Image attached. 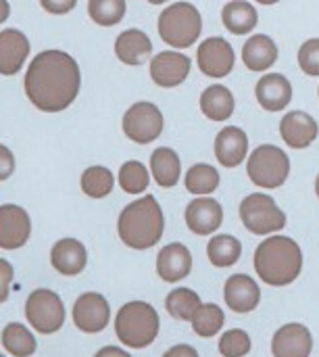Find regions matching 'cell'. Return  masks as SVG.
<instances>
[{
  "instance_id": "1",
  "label": "cell",
  "mask_w": 319,
  "mask_h": 357,
  "mask_svg": "<svg viewBox=\"0 0 319 357\" xmlns=\"http://www.w3.org/2000/svg\"><path fill=\"white\" fill-rule=\"evenodd\" d=\"M23 90L27 100L42 113H61L69 109L81 90V71L77 61L59 48L42 50L25 69Z\"/></svg>"
},
{
  "instance_id": "2",
  "label": "cell",
  "mask_w": 319,
  "mask_h": 357,
  "mask_svg": "<svg viewBox=\"0 0 319 357\" xmlns=\"http://www.w3.org/2000/svg\"><path fill=\"white\" fill-rule=\"evenodd\" d=\"M253 266L267 287H288L303 272V251L290 236L272 234L255 249Z\"/></svg>"
},
{
  "instance_id": "3",
  "label": "cell",
  "mask_w": 319,
  "mask_h": 357,
  "mask_svg": "<svg viewBox=\"0 0 319 357\" xmlns=\"http://www.w3.org/2000/svg\"><path fill=\"white\" fill-rule=\"evenodd\" d=\"M165 232V215L153 195L140 197L125 205L117 218V234L121 243L134 251L153 249Z\"/></svg>"
},
{
  "instance_id": "4",
  "label": "cell",
  "mask_w": 319,
  "mask_h": 357,
  "mask_svg": "<svg viewBox=\"0 0 319 357\" xmlns=\"http://www.w3.org/2000/svg\"><path fill=\"white\" fill-rule=\"evenodd\" d=\"M115 335L130 349H146L155 343L161 331L157 310L146 301H130L115 316Z\"/></svg>"
},
{
  "instance_id": "5",
  "label": "cell",
  "mask_w": 319,
  "mask_h": 357,
  "mask_svg": "<svg viewBox=\"0 0 319 357\" xmlns=\"http://www.w3.org/2000/svg\"><path fill=\"white\" fill-rule=\"evenodd\" d=\"M157 29L161 40L176 48L184 50L196 44L203 33V17L201 10L192 2H173L159 15Z\"/></svg>"
},
{
  "instance_id": "6",
  "label": "cell",
  "mask_w": 319,
  "mask_h": 357,
  "mask_svg": "<svg viewBox=\"0 0 319 357\" xmlns=\"http://www.w3.org/2000/svg\"><path fill=\"white\" fill-rule=\"evenodd\" d=\"M247 174L249 180L259 188H280L290 176V157L276 144H261L249 155Z\"/></svg>"
},
{
  "instance_id": "7",
  "label": "cell",
  "mask_w": 319,
  "mask_h": 357,
  "mask_svg": "<svg viewBox=\"0 0 319 357\" xmlns=\"http://www.w3.org/2000/svg\"><path fill=\"white\" fill-rule=\"evenodd\" d=\"M240 220L251 234L272 236L284 230L286 213L278 207L276 199L265 192H253L240 203Z\"/></svg>"
},
{
  "instance_id": "8",
  "label": "cell",
  "mask_w": 319,
  "mask_h": 357,
  "mask_svg": "<svg viewBox=\"0 0 319 357\" xmlns=\"http://www.w3.org/2000/svg\"><path fill=\"white\" fill-rule=\"evenodd\" d=\"M25 318L36 333L54 335L65 324L63 299L48 289H36L25 301Z\"/></svg>"
},
{
  "instance_id": "9",
  "label": "cell",
  "mask_w": 319,
  "mask_h": 357,
  "mask_svg": "<svg viewBox=\"0 0 319 357\" xmlns=\"http://www.w3.org/2000/svg\"><path fill=\"white\" fill-rule=\"evenodd\" d=\"M123 134L136 144H150L155 142L165 128V117L161 109L150 100L134 102L121 119Z\"/></svg>"
},
{
  "instance_id": "10",
  "label": "cell",
  "mask_w": 319,
  "mask_h": 357,
  "mask_svg": "<svg viewBox=\"0 0 319 357\" xmlns=\"http://www.w3.org/2000/svg\"><path fill=\"white\" fill-rule=\"evenodd\" d=\"M196 63H199V69L207 77L221 79V77L232 73L234 63H236V54H234L232 44L226 38L211 36V38H207V40H203L199 44Z\"/></svg>"
},
{
  "instance_id": "11",
  "label": "cell",
  "mask_w": 319,
  "mask_h": 357,
  "mask_svg": "<svg viewBox=\"0 0 319 357\" xmlns=\"http://www.w3.org/2000/svg\"><path fill=\"white\" fill-rule=\"evenodd\" d=\"M73 324L77 331L86 335L102 333L111 322V305L100 293H84L75 299L73 312H71Z\"/></svg>"
},
{
  "instance_id": "12",
  "label": "cell",
  "mask_w": 319,
  "mask_h": 357,
  "mask_svg": "<svg viewBox=\"0 0 319 357\" xmlns=\"http://www.w3.org/2000/svg\"><path fill=\"white\" fill-rule=\"evenodd\" d=\"M190 69H192L190 56L180 50H163L155 54L148 65L150 79L161 88H176L184 84L186 77L190 75Z\"/></svg>"
},
{
  "instance_id": "13",
  "label": "cell",
  "mask_w": 319,
  "mask_h": 357,
  "mask_svg": "<svg viewBox=\"0 0 319 357\" xmlns=\"http://www.w3.org/2000/svg\"><path fill=\"white\" fill-rule=\"evenodd\" d=\"M31 236L29 213L13 203L0 205V249L15 251L27 245Z\"/></svg>"
},
{
  "instance_id": "14",
  "label": "cell",
  "mask_w": 319,
  "mask_h": 357,
  "mask_svg": "<svg viewBox=\"0 0 319 357\" xmlns=\"http://www.w3.org/2000/svg\"><path fill=\"white\" fill-rule=\"evenodd\" d=\"M186 226L196 236H211L224 224V207L211 197H196L188 203L184 213Z\"/></svg>"
},
{
  "instance_id": "15",
  "label": "cell",
  "mask_w": 319,
  "mask_h": 357,
  "mask_svg": "<svg viewBox=\"0 0 319 357\" xmlns=\"http://www.w3.org/2000/svg\"><path fill=\"white\" fill-rule=\"evenodd\" d=\"M311 354H313V335L305 324L299 322L284 324L272 337L274 357H311Z\"/></svg>"
},
{
  "instance_id": "16",
  "label": "cell",
  "mask_w": 319,
  "mask_h": 357,
  "mask_svg": "<svg viewBox=\"0 0 319 357\" xmlns=\"http://www.w3.org/2000/svg\"><path fill=\"white\" fill-rule=\"evenodd\" d=\"M224 299L234 314H251L261 303V287L253 276L234 274L224 284Z\"/></svg>"
},
{
  "instance_id": "17",
  "label": "cell",
  "mask_w": 319,
  "mask_h": 357,
  "mask_svg": "<svg viewBox=\"0 0 319 357\" xmlns=\"http://www.w3.org/2000/svg\"><path fill=\"white\" fill-rule=\"evenodd\" d=\"M215 159L221 167L234 169L247 161L249 155V136L238 126H226L215 136Z\"/></svg>"
},
{
  "instance_id": "18",
  "label": "cell",
  "mask_w": 319,
  "mask_h": 357,
  "mask_svg": "<svg viewBox=\"0 0 319 357\" xmlns=\"http://www.w3.org/2000/svg\"><path fill=\"white\" fill-rule=\"evenodd\" d=\"M31 44L21 29L6 27L0 31V75L8 77L23 69Z\"/></svg>"
},
{
  "instance_id": "19",
  "label": "cell",
  "mask_w": 319,
  "mask_h": 357,
  "mask_svg": "<svg viewBox=\"0 0 319 357\" xmlns=\"http://www.w3.org/2000/svg\"><path fill=\"white\" fill-rule=\"evenodd\" d=\"M318 121L305 111H290L280 121V136L295 151L309 149L318 140Z\"/></svg>"
},
{
  "instance_id": "20",
  "label": "cell",
  "mask_w": 319,
  "mask_h": 357,
  "mask_svg": "<svg viewBox=\"0 0 319 357\" xmlns=\"http://www.w3.org/2000/svg\"><path fill=\"white\" fill-rule=\"evenodd\" d=\"M192 272V253L182 243L165 245L157 255V274L163 282L176 284Z\"/></svg>"
},
{
  "instance_id": "21",
  "label": "cell",
  "mask_w": 319,
  "mask_h": 357,
  "mask_svg": "<svg viewBox=\"0 0 319 357\" xmlns=\"http://www.w3.org/2000/svg\"><path fill=\"white\" fill-rule=\"evenodd\" d=\"M255 96H257L259 105L265 111L278 113V111H284L290 105V100H293V84L282 73H265L255 86Z\"/></svg>"
},
{
  "instance_id": "22",
  "label": "cell",
  "mask_w": 319,
  "mask_h": 357,
  "mask_svg": "<svg viewBox=\"0 0 319 357\" xmlns=\"http://www.w3.org/2000/svg\"><path fill=\"white\" fill-rule=\"evenodd\" d=\"M50 266L61 276H79L88 266V251L77 238H61L50 249Z\"/></svg>"
},
{
  "instance_id": "23",
  "label": "cell",
  "mask_w": 319,
  "mask_h": 357,
  "mask_svg": "<svg viewBox=\"0 0 319 357\" xmlns=\"http://www.w3.org/2000/svg\"><path fill=\"white\" fill-rule=\"evenodd\" d=\"M153 54V42L150 38L138 29V27H130L125 31H121L115 40V56L130 67H138L142 65L148 56Z\"/></svg>"
},
{
  "instance_id": "24",
  "label": "cell",
  "mask_w": 319,
  "mask_h": 357,
  "mask_svg": "<svg viewBox=\"0 0 319 357\" xmlns=\"http://www.w3.org/2000/svg\"><path fill=\"white\" fill-rule=\"evenodd\" d=\"M242 61L251 71H267L278 61V46L265 33L251 36L242 46Z\"/></svg>"
},
{
  "instance_id": "25",
  "label": "cell",
  "mask_w": 319,
  "mask_h": 357,
  "mask_svg": "<svg viewBox=\"0 0 319 357\" xmlns=\"http://www.w3.org/2000/svg\"><path fill=\"white\" fill-rule=\"evenodd\" d=\"M236 100L228 86L224 84H211L201 94V111L211 121H226L234 115Z\"/></svg>"
},
{
  "instance_id": "26",
  "label": "cell",
  "mask_w": 319,
  "mask_h": 357,
  "mask_svg": "<svg viewBox=\"0 0 319 357\" xmlns=\"http://www.w3.org/2000/svg\"><path fill=\"white\" fill-rule=\"evenodd\" d=\"M150 176L161 188H173L182 176L180 155L169 146H159L150 155Z\"/></svg>"
},
{
  "instance_id": "27",
  "label": "cell",
  "mask_w": 319,
  "mask_h": 357,
  "mask_svg": "<svg viewBox=\"0 0 319 357\" xmlns=\"http://www.w3.org/2000/svg\"><path fill=\"white\" fill-rule=\"evenodd\" d=\"M221 23L224 27L234 36H247L251 33L259 23L257 8L247 0H230L221 10Z\"/></svg>"
},
{
  "instance_id": "28",
  "label": "cell",
  "mask_w": 319,
  "mask_h": 357,
  "mask_svg": "<svg viewBox=\"0 0 319 357\" xmlns=\"http://www.w3.org/2000/svg\"><path fill=\"white\" fill-rule=\"evenodd\" d=\"M0 343L4 347V351L13 357H31L38 349V343H36V337L31 335V331L19 322H10L2 328Z\"/></svg>"
},
{
  "instance_id": "29",
  "label": "cell",
  "mask_w": 319,
  "mask_h": 357,
  "mask_svg": "<svg viewBox=\"0 0 319 357\" xmlns=\"http://www.w3.org/2000/svg\"><path fill=\"white\" fill-rule=\"evenodd\" d=\"M207 257L215 268H232L242 257V243L230 234H215L207 243Z\"/></svg>"
},
{
  "instance_id": "30",
  "label": "cell",
  "mask_w": 319,
  "mask_h": 357,
  "mask_svg": "<svg viewBox=\"0 0 319 357\" xmlns=\"http://www.w3.org/2000/svg\"><path fill=\"white\" fill-rule=\"evenodd\" d=\"M203 305L199 293H194L192 289L180 287L167 293L165 297V310L173 320L180 322H192L194 314L199 312V307Z\"/></svg>"
},
{
  "instance_id": "31",
  "label": "cell",
  "mask_w": 319,
  "mask_h": 357,
  "mask_svg": "<svg viewBox=\"0 0 319 357\" xmlns=\"http://www.w3.org/2000/svg\"><path fill=\"white\" fill-rule=\"evenodd\" d=\"M219 172L209 163H196L192 165L184 176V186L194 197H209L219 186Z\"/></svg>"
},
{
  "instance_id": "32",
  "label": "cell",
  "mask_w": 319,
  "mask_h": 357,
  "mask_svg": "<svg viewBox=\"0 0 319 357\" xmlns=\"http://www.w3.org/2000/svg\"><path fill=\"white\" fill-rule=\"evenodd\" d=\"M113 186H115V176L104 165L86 167L81 178H79V188L90 199H104V197H109L113 192Z\"/></svg>"
},
{
  "instance_id": "33",
  "label": "cell",
  "mask_w": 319,
  "mask_h": 357,
  "mask_svg": "<svg viewBox=\"0 0 319 357\" xmlns=\"http://www.w3.org/2000/svg\"><path fill=\"white\" fill-rule=\"evenodd\" d=\"M192 331L196 337L201 339H211L215 335L221 333L224 324H226V314L219 305L215 303H203L199 307V312L192 318Z\"/></svg>"
},
{
  "instance_id": "34",
  "label": "cell",
  "mask_w": 319,
  "mask_h": 357,
  "mask_svg": "<svg viewBox=\"0 0 319 357\" xmlns=\"http://www.w3.org/2000/svg\"><path fill=\"white\" fill-rule=\"evenodd\" d=\"M117 182H119L123 192H127V195H142V192H146V188L150 184V169H146V165L142 161H136V159L125 161L119 167Z\"/></svg>"
},
{
  "instance_id": "35",
  "label": "cell",
  "mask_w": 319,
  "mask_h": 357,
  "mask_svg": "<svg viewBox=\"0 0 319 357\" xmlns=\"http://www.w3.org/2000/svg\"><path fill=\"white\" fill-rule=\"evenodd\" d=\"M125 0H88V15L100 27H113L125 17Z\"/></svg>"
},
{
  "instance_id": "36",
  "label": "cell",
  "mask_w": 319,
  "mask_h": 357,
  "mask_svg": "<svg viewBox=\"0 0 319 357\" xmlns=\"http://www.w3.org/2000/svg\"><path fill=\"white\" fill-rule=\"evenodd\" d=\"M253 349L251 337L242 328H232L221 335L219 339V354L221 357H247Z\"/></svg>"
},
{
  "instance_id": "37",
  "label": "cell",
  "mask_w": 319,
  "mask_h": 357,
  "mask_svg": "<svg viewBox=\"0 0 319 357\" xmlns=\"http://www.w3.org/2000/svg\"><path fill=\"white\" fill-rule=\"evenodd\" d=\"M299 67L303 73L319 77V38H309L299 48Z\"/></svg>"
},
{
  "instance_id": "38",
  "label": "cell",
  "mask_w": 319,
  "mask_h": 357,
  "mask_svg": "<svg viewBox=\"0 0 319 357\" xmlns=\"http://www.w3.org/2000/svg\"><path fill=\"white\" fill-rule=\"evenodd\" d=\"M15 278V270L6 259H0V305L8 301V291H10V282Z\"/></svg>"
},
{
  "instance_id": "39",
  "label": "cell",
  "mask_w": 319,
  "mask_h": 357,
  "mask_svg": "<svg viewBox=\"0 0 319 357\" xmlns=\"http://www.w3.org/2000/svg\"><path fill=\"white\" fill-rule=\"evenodd\" d=\"M15 174V155L13 151L0 142V182L8 180Z\"/></svg>"
},
{
  "instance_id": "40",
  "label": "cell",
  "mask_w": 319,
  "mask_h": 357,
  "mask_svg": "<svg viewBox=\"0 0 319 357\" xmlns=\"http://www.w3.org/2000/svg\"><path fill=\"white\" fill-rule=\"evenodd\" d=\"M77 0H40V6L50 15H67L75 8Z\"/></svg>"
},
{
  "instance_id": "41",
  "label": "cell",
  "mask_w": 319,
  "mask_h": 357,
  "mask_svg": "<svg viewBox=\"0 0 319 357\" xmlns=\"http://www.w3.org/2000/svg\"><path fill=\"white\" fill-rule=\"evenodd\" d=\"M163 357H201L199 356V351L192 347V345H186V343H180V345H173V347H169Z\"/></svg>"
},
{
  "instance_id": "42",
  "label": "cell",
  "mask_w": 319,
  "mask_h": 357,
  "mask_svg": "<svg viewBox=\"0 0 319 357\" xmlns=\"http://www.w3.org/2000/svg\"><path fill=\"white\" fill-rule=\"evenodd\" d=\"M94 357H132L125 349H121V347H113V345H107V347H102V349H98L96 351V356Z\"/></svg>"
},
{
  "instance_id": "43",
  "label": "cell",
  "mask_w": 319,
  "mask_h": 357,
  "mask_svg": "<svg viewBox=\"0 0 319 357\" xmlns=\"http://www.w3.org/2000/svg\"><path fill=\"white\" fill-rule=\"evenodd\" d=\"M10 15V4L8 0H0V23H4Z\"/></svg>"
},
{
  "instance_id": "44",
  "label": "cell",
  "mask_w": 319,
  "mask_h": 357,
  "mask_svg": "<svg viewBox=\"0 0 319 357\" xmlns=\"http://www.w3.org/2000/svg\"><path fill=\"white\" fill-rule=\"evenodd\" d=\"M255 2H259V4H263V6H272V4H276V2H280V0H255Z\"/></svg>"
},
{
  "instance_id": "45",
  "label": "cell",
  "mask_w": 319,
  "mask_h": 357,
  "mask_svg": "<svg viewBox=\"0 0 319 357\" xmlns=\"http://www.w3.org/2000/svg\"><path fill=\"white\" fill-rule=\"evenodd\" d=\"M146 2H150V4H165V2H169V0H146Z\"/></svg>"
},
{
  "instance_id": "46",
  "label": "cell",
  "mask_w": 319,
  "mask_h": 357,
  "mask_svg": "<svg viewBox=\"0 0 319 357\" xmlns=\"http://www.w3.org/2000/svg\"><path fill=\"white\" fill-rule=\"evenodd\" d=\"M316 195H318V199H319V174H318V178H316Z\"/></svg>"
},
{
  "instance_id": "47",
  "label": "cell",
  "mask_w": 319,
  "mask_h": 357,
  "mask_svg": "<svg viewBox=\"0 0 319 357\" xmlns=\"http://www.w3.org/2000/svg\"><path fill=\"white\" fill-rule=\"evenodd\" d=\"M318 94H319V88H318Z\"/></svg>"
},
{
  "instance_id": "48",
  "label": "cell",
  "mask_w": 319,
  "mask_h": 357,
  "mask_svg": "<svg viewBox=\"0 0 319 357\" xmlns=\"http://www.w3.org/2000/svg\"><path fill=\"white\" fill-rule=\"evenodd\" d=\"M0 357H4V356H0Z\"/></svg>"
}]
</instances>
